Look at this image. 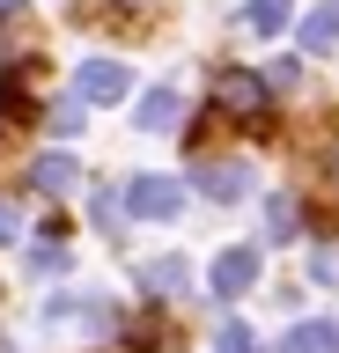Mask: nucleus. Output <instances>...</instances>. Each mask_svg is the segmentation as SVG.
Masks as SVG:
<instances>
[{
  "label": "nucleus",
  "mask_w": 339,
  "mask_h": 353,
  "mask_svg": "<svg viewBox=\"0 0 339 353\" xmlns=\"http://www.w3.org/2000/svg\"><path fill=\"white\" fill-rule=\"evenodd\" d=\"M206 103L222 110V118H236V125H266L273 118V88H266V74H251V66H222L214 74V88H206Z\"/></svg>",
  "instance_id": "nucleus-1"
},
{
  "label": "nucleus",
  "mask_w": 339,
  "mask_h": 353,
  "mask_svg": "<svg viewBox=\"0 0 339 353\" xmlns=\"http://www.w3.org/2000/svg\"><path fill=\"white\" fill-rule=\"evenodd\" d=\"M177 206H184L177 176H133V184H126V214H140V221H170Z\"/></svg>",
  "instance_id": "nucleus-2"
},
{
  "label": "nucleus",
  "mask_w": 339,
  "mask_h": 353,
  "mask_svg": "<svg viewBox=\"0 0 339 353\" xmlns=\"http://www.w3.org/2000/svg\"><path fill=\"white\" fill-rule=\"evenodd\" d=\"M206 287H214V302H236V294H251V287H258V250H251V243L222 250V258H214V272H206Z\"/></svg>",
  "instance_id": "nucleus-3"
},
{
  "label": "nucleus",
  "mask_w": 339,
  "mask_h": 353,
  "mask_svg": "<svg viewBox=\"0 0 339 353\" xmlns=\"http://www.w3.org/2000/svg\"><path fill=\"white\" fill-rule=\"evenodd\" d=\"M126 96V66L118 59H81L74 66V103H118Z\"/></svg>",
  "instance_id": "nucleus-4"
},
{
  "label": "nucleus",
  "mask_w": 339,
  "mask_h": 353,
  "mask_svg": "<svg viewBox=\"0 0 339 353\" xmlns=\"http://www.w3.org/2000/svg\"><path fill=\"white\" fill-rule=\"evenodd\" d=\"M192 184H200L214 206H236V199L251 192V170H244V162H200V170H192Z\"/></svg>",
  "instance_id": "nucleus-5"
},
{
  "label": "nucleus",
  "mask_w": 339,
  "mask_h": 353,
  "mask_svg": "<svg viewBox=\"0 0 339 353\" xmlns=\"http://www.w3.org/2000/svg\"><path fill=\"white\" fill-rule=\"evenodd\" d=\"M273 353H339V324L332 316H310V324H295Z\"/></svg>",
  "instance_id": "nucleus-6"
},
{
  "label": "nucleus",
  "mask_w": 339,
  "mask_h": 353,
  "mask_svg": "<svg viewBox=\"0 0 339 353\" xmlns=\"http://www.w3.org/2000/svg\"><path fill=\"white\" fill-rule=\"evenodd\" d=\"M74 176H81V170H74V154H59V148H52V154H37V162H30V184H37V192H45V199L74 192Z\"/></svg>",
  "instance_id": "nucleus-7"
},
{
  "label": "nucleus",
  "mask_w": 339,
  "mask_h": 353,
  "mask_svg": "<svg viewBox=\"0 0 339 353\" xmlns=\"http://www.w3.org/2000/svg\"><path fill=\"white\" fill-rule=\"evenodd\" d=\"M266 236L273 243H295V236H302V199H295V192H273L266 199Z\"/></svg>",
  "instance_id": "nucleus-8"
},
{
  "label": "nucleus",
  "mask_w": 339,
  "mask_h": 353,
  "mask_svg": "<svg viewBox=\"0 0 339 353\" xmlns=\"http://www.w3.org/2000/svg\"><path fill=\"white\" fill-rule=\"evenodd\" d=\"M133 125H140V132H177V88H148Z\"/></svg>",
  "instance_id": "nucleus-9"
},
{
  "label": "nucleus",
  "mask_w": 339,
  "mask_h": 353,
  "mask_svg": "<svg viewBox=\"0 0 339 353\" xmlns=\"http://www.w3.org/2000/svg\"><path fill=\"white\" fill-rule=\"evenodd\" d=\"M244 22L258 30V37H280L295 22V0H244Z\"/></svg>",
  "instance_id": "nucleus-10"
},
{
  "label": "nucleus",
  "mask_w": 339,
  "mask_h": 353,
  "mask_svg": "<svg viewBox=\"0 0 339 353\" xmlns=\"http://www.w3.org/2000/svg\"><path fill=\"white\" fill-rule=\"evenodd\" d=\"M184 287H192V265L184 258H155L148 265V294H155V302H170V294H184Z\"/></svg>",
  "instance_id": "nucleus-11"
},
{
  "label": "nucleus",
  "mask_w": 339,
  "mask_h": 353,
  "mask_svg": "<svg viewBox=\"0 0 339 353\" xmlns=\"http://www.w3.org/2000/svg\"><path fill=\"white\" fill-rule=\"evenodd\" d=\"M339 44V0H325L310 22H302V52H332Z\"/></svg>",
  "instance_id": "nucleus-12"
},
{
  "label": "nucleus",
  "mask_w": 339,
  "mask_h": 353,
  "mask_svg": "<svg viewBox=\"0 0 339 353\" xmlns=\"http://www.w3.org/2000/svg\"><path fill=\"white\" fill-rule=\"evenodd\" d=\"M45 125L59 132V140H74V132L89 125V118H81V103H74V96H67V103H52V118H45Z\"/></svg>",
  "instance_id": "nucleus-13"
},
{
  "label": "nucleus",
  "mask_w": 339,
  "mask_h": 353,
  "mask_svg": "<svg viewBox=\"0 0 339 353\" xmlns=\"http://www.w3.org/2000/svg\"><path fill=\"white\" fill-rule=\"evenodd\" d=\"M0 118H8V125H30V96H23L15 81L0 88Z\"/></svg>",
  "instance_id": "nucleus-14"
},
{
  "label": "nucleus",
  "mask_w": 339,
  "mask_h": 353,
  "mask_svg": "<svg viewBox=\"0 0 339 353\" xmlns=\"http://www.w3.org/2000/svg\"><path fill=\"white\" fill-rule=\"evenodd\" d=\"M214 353H258V339H251L244 324H222V339H214Z\"/></svg>",
  "instance_id": "nucleus-15"
},
{
  "label": "nucleus",
  "mask_w": 339,
  "mask_h": 353,
  "mask_svg": "<svg viewBox=\"0 0 339 353\" xmlns=\"http://www.w3.org/2000/svg\"><path fill=\"white\" fill-rule=\"evenodd\" d=\"M59 265H67V250H59V243H45V250H30V272H59Z\"/></svg>",
  "instance_id": "nucleus-16"
},
{
  "label": "nucleus",
  "mask_w": 339,
  "mask_h": 353,
  "mask_svg": "<svg viewBox=\"0 0 339 353\" xmlns=\"http://www.w3.org/2000/svg\"><path fill=\"white\" fill-rule=\"evenodd\" d=\"M310 272H317V280H339V250H317V258H310Z\"/></svg>",
  "instance_id": "nucleus-17"
},
{
  "label": "nucleus",
  "mask_w": 339,
  "mask_h": 353,
  "mask_svg": "<svg viewBox=\"0 0 339 353\" xmlns=\"http://www.w3.org/2000/svg\"><path fill=\"white\" fill-rule=\"evenodd\" d=\"M0 236H8V243L23 236V221H15V206H8V199H0Z\"/></svg>",
  "instance_id": "nucleus-18"
},
{
  "label": "nucleus",
  "mask_w": 339,
  "mask_h": 353,
  "mask_svg": "<svg viewBox=\"0 0 339 353\" xmlns=\"http://www.w3.org/2000/svg\"><path fill=\"white\" fill-rule=\"evenodd\" d=\"M15 8H23V0H0V15H15Z\"/></svg>",
  "instance_id": "nucleus-19"
},
{
  "label": "nucleus",
  "mask_w": 339,
  "mask_h": 353,
  "mask_svg": "<svg viewBox=\"0 0 339 353\" xmlns=\"http://www.w3.org/2000/svg\"><path fill=\"white\" fill-rule=\"evenodd\" d=\"M332 170H339V154H332Z\"/></svg>",
  "instance_id": "nucleus-20"
}]
</instances>
